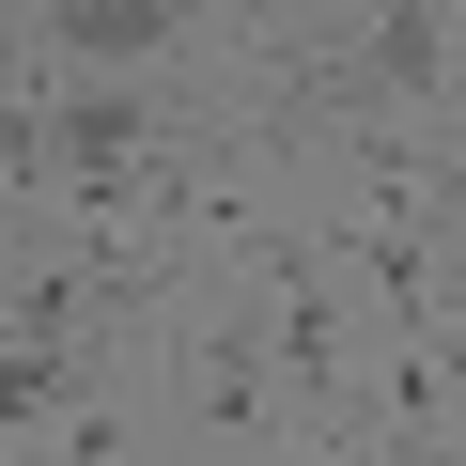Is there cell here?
Here are the masks:
<instances>
[{
  "mask_svg": "<svg viewBox=\"0 0 466 466\" xmlns=\"http://www.w3.org/2000/svg\"><path fill=\"white\" fill-rule=\"evenodd\" d=\"M171 171V140H156V109L109 78V94H63L47 109V140H32V187H63V202H140Z\"/></svg>",
  "mask_w": 466,
  "mask_h": 466,
  "instance_id": "obj_1",
  "label": "cell"
},
{
  "mask_svg": "<svg viewBox=\"0 0 466 466\" xmlns=\"http://www.w3.org/2000/svg\"><path fill=\"white\" fill-rule=\"evenodd\" d=\"M327 94H373V109H420L435 78H451V0H389V16L342 47V63H311Z\"/></svg>",
  "mask_w": 466,
  "mask_h": 466,
  "instance_id": "obj_2",
  "label": "cell"
},
{
  "mask_svg": "<svg viewBox=\"0 0 466 466\" xmlns=\"http://www.w3.org/2000/svg\"><path fill=\"white\" fill-rule=\"evenodd\" d=\"M171 32H187V0H47V47H63V63H94V78L156 63Z\"/></svg>",
  "mask_w": 466,
  "mask_h": 466,
  "instance_id": "obj_3",
  "label": "cell"
},
{
  "mask_svg": "<svg viewBox=\"0 0 466 466\" xmlns=\"http://www.w3.org/2000/svg\"><path fill=\"white\" fill-rule=\"evenodd\" d=\"M63 404H78V358H63V327H32L16 358H0V451H16V435H63Z\"/></svg>",
  "mask_w": 466,
  "mask_h": 466,
  "instance_id": "obj_4",
  "label": "cell"
},
{
  "mask_svg": "<svg viewBox=\"0 0 466 466\" xmlns=\"http://www.w3.org/2000/svg\"><path fill=\"white\" fill-rule=\"evenodd\" d=\"M202 420H218V435L265 420V327H218V342H202Z\"/></svg>",
  "mask_w": 466,
  "mask_h": 466,
  "instance_id": "obj_5",
  "label": "cell"
},
{
  "mask_svg": "<svg viewBox=\"0 0 466 466\" xmlns=\"http://www.w3.org/2000/svg\"><path fill=\"white\" fill-rule=\"evenodd\" d=\"M32 140H47V94H32V47H0V171L32 187Z\"/></svg>",
  "mask_w": 466,
  "mask_h": 466,
  "instance_id": "obj_6",
  "label": "cell"
}]
</instances>
